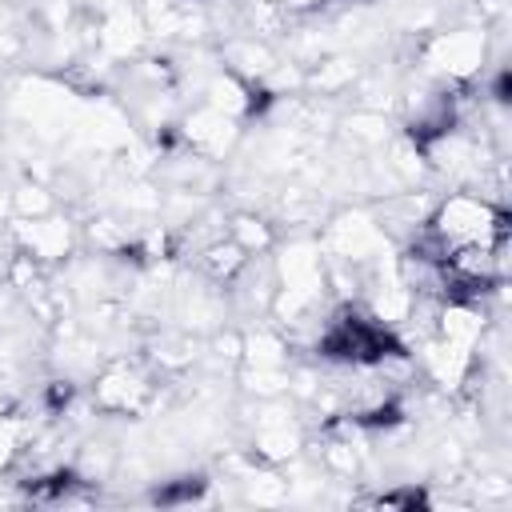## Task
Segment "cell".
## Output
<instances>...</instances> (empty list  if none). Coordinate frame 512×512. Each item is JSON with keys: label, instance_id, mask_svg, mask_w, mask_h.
Returning a JSON list of instances; mask_svg holds the SVG:
<instances>
[{"label": "cell", "instance_id": "3957f363", "mask_svg": "<svg viewBox=\"0 0 512 512\" xmlns=\"http://www.w3.org/2000/svg\"><path fill=\"white\" fill-rule=\"evenodd\" d=\"M480 56H484V40L476 32H444L432 40V64H440L448 76L476 72Z\"/></svg>", "mask_w": 512, "mask_h": 512}, {"label": "cell", "instance_id": "6da1fadb", "mask_svg": "<svg viewBox=\"0 0 512 512\" xmlns=\"http://www.w3.org/2000/svg\"><path fill=\"white\" fill-rule=\"evenodd\" d=\"M148 396H152L148 376H144L136 364H128V360L108 364V368L96 376V384H92V400H96V408L108 412V416H124V412L132 416V412H140V408L148 404Z\"/></svg>", "mask_w": 512, "mask_h": 512}, {"label": "cell", "instance_id": "5b68a950", "mask_svg": "<svg viewBox=\"0 0 512 512\" xmlns=\"http://www.w3.org/2000/svg\"><path fill=\"white\" fill-rule=\"evenodd\" d=\"M204 488H208L204 476H180V480L156 488V504H192V500L204 496Z\"/></svg>", "mask_w": 512, "mask_h": 512}, {"label": "cell", "instance_id": "277c9868", "mask_svg": "<svg viewBox=\"0 0 512 512\" xmlns=\"http://www.w3.org/2000/svg\"><path fill=\"white\" fill-rule=\"evenodd\" d=\"M228 236H232L248 256H260V252L272 248V228H268L264 220H256V216H236L232 228H228Z\"/></svg>", "mask_w": 512, "mask_h": 512}, {"label": "cell", "instance_id": "7a4b0ae2", "mask_svg": "<svg viewBox=\"0 0 512 512\" xmlns=\"http://www.w3.org/2000/svg\"><path fill=\"white\" fill-rule=\"evenodd\" d=\"M16 248L36 260H60L72 248V228L64 220H48V212L32 220H16Z\"/></svg>", "mask_w": 512, "mask_h": 512}, {"label": "cell", "instance_id": "8992f818", "mask_svg": "<svg viewBox=\"0 0 512 512\" xmlns=\"http://www.w3.org/2000/svg\"><path fill=\"white\" fill-rule=\"evenodd\" d=\"M288 8H320V4H328V0H284Z\"/></svg>", "mask_w": 512, "mask_h": 512}]
</instances>
